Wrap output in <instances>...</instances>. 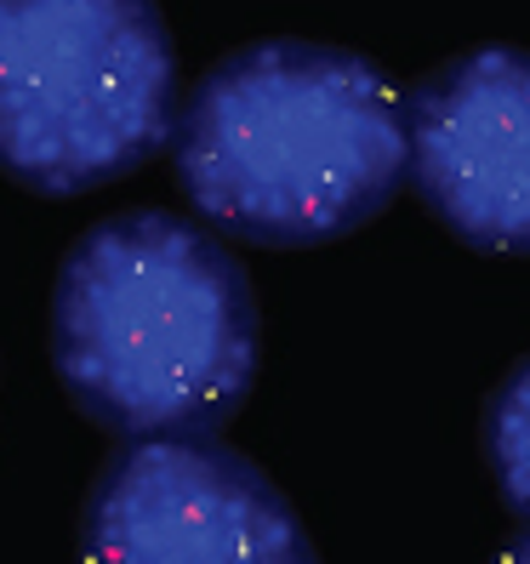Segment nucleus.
Listing matches in <instances>:
<instances>
[{"instance_id": "nucleus-1", "label": "nucleus", "mask_w": 530, "mask_h": 564, "mask_svg": "<svg viewBox=\"0 0 530 564\" xmlns=\"http://www.w3.org/2000/svg\"><path fill=\"white\" fill-rule=\"evenodd\" d=\"M52 365L115 440H217L257 382L251 280L194 217L115 212L57 269Z\"/></svg>"}, {"instance_id": "nucleus-2", "label": "nucleus", "mask_w": 530, "mask_h": 564, "mask_svg": "<svg viewBox=\"0 0 530 564\" xmlns=\"http://www.w3.org/2000/svg\"><path fill=\"white\" fill-rule=\"evenodd\" d=\"M172 165L188 206L251 246H325L411 177V115L359 52L251 41L194 80Z\"/></svg>"}, {"instance_id": "nucleus-3", "label": "nucleus", "mask_w": 530, "mask_h": 564, "mask_svg": "<svg viewBox=\"0 0 530 564\" xmlns=\"http://www.w3.org/2000/svg\"><path fill=\"white\" fill-rule=\"evenodd\" d=\"M177 46L154 0H0V172L35 194L120 183L172 149Z\"/></svg>"}, {"instance_id": "nucleus-4", "label": "nucleus", "mask_w": 530, "mask_h": 564, "mask_svg": "<svg viewBox=\"0 0 530 564\" xmlns=\"http://www.w3.org/2000/svg\"><path fill=\"white\" fill-rule=\"evenodd\" d=\"M80 564H320L285 490L223 440H120L80 502Z\"/></svg>"}, {"instance_id": "nucleus-5", "label": "nucleus", "mask_w": 530, "mask_h": 564, "mask_svg": "<svg viewBox=\"0 0 530 564\" xmlns=\"http://www.w3.org/2000/svg\"><path fill=\"white\" fill-rule=\"evenodd\" d=\"M411 183L456 240L530 257V52L479 46L411 91Z\"/></svg>"}, {"instance_id": "nucleus-6", "label": "nucleus", "mask_w": 530, "mask_h": 564, "mask_svg": "<svg viewBox=\"0 0 530 564\" xmlns=\"http://www.w3.org/2000/svg\"><path fill=\"white\" fill-rule=\"evenodd\" d=\"M485 456L502 502L530 530V354L502 377V388L485 405Z\"/></svg>"}, {"instance_id": "nucleus-7", "label": "nucleus", "mask_w": 530, "mask_h": 564, "mask_svg": "<svg viewBox=\"0 0 530 564\" xmlns=\"http://www.w3.org/2000/svg\"><path fill=\"white\" fill-rule=\"evenodd\" d=\"M490 564H530V536H519L513 547H502V553H496Z\"/></svg>"}]
</instances>
